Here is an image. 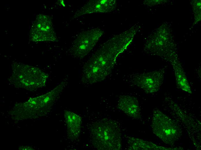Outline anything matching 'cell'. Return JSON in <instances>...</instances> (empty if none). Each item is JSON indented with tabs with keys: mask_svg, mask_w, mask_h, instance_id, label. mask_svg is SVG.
<instances>
[{
	"mask_svg": "<svg viewBox=\"0 0 201 150\" xmlns=\"http://www.w3.org/2000/svg\"><path fill=\"white\" fill-rule=\"evenodd\" d=\"M136 29L134 25L102 44L84 64L82 83L92 84L105 80L111 73L119 55L131 42Z\"/></svg>",
	"mask_w": 201,
	"mask_h": 150,
	"instance_id": "obj_1",
	"label": "cell"
},
{
	"mask_svg": "<svg viewBox=\"0 0 201 150\" xmlns=\"http://www.w3.org/2000/svg\"><path fill=\"white\" fill-rule=\"evenodd\" d=\"M66 85L65 82H62L44 95L15 105L12 111L13 117L15 119L21 120L36 118L45 115L50 111Z\"/></svg>",
	"mask_w": 201,
	"mask_h": 150,
	"instance_id": "obj_2",
	"label": "cell"
},
{
	"mask_svg": "<svg viewBox=\"0 0 201 150\" xmlns=\"http://www.w3.org/2000/svg\"><path fill=\"white\" fill-rule=\"evenodd\" d=\"M90 136L94 146L98 150H120L122 147L120 125L113 119L104 118L92 125Z\"/></svg>",
	"mask_w": 201,
	"mask_h": 150,
	"instance_id": "obj_3",
	"label": "cell"
},
{
	"mask_svg": "<svg viewBox=\"0 0 201 150\" xmlns=\"http://www.w3.org/2000/svg\"><path fill=\"white\" fill-rule=\"evenodd\" d=\"M12 66L8 80L16 88L32 91L46 85L48 75L39 68L18 62H13Z\"/></svg>",
	"mask_w": 201,
	"mask_h": 150,
	"instance_id": "obj_4",
	"label": "cell"
},
{
	"mask_svg": "<svg viewBox=\"0 0 201 150\" xmlns=\"http://www.w3.org/2000/svg\"><path fill=\"white\" fill-rule=\"evenodd\" d=\"M151 127L154 134L166 144L173 145L182 135L180 126L159 109L153 112Z\"/></svg>",
	"mask_w": 201,
	"mask_h": 150,
	"instance_id": "obj_5",
	"label": "cell"
},
{
	"mask_svg": "<svg viewBox=\"0 0 201 150\" xmlns=\"http://www.w3.org/2000/svg\"><path fill=\"white\" fill-rule=\"evenodd\" d=\"M103 33L104 31L98 28L80 32L69 49L70 56L76 59L83 58L93 49Z\"/></svg>",
	"mask_w": 201,
	"mask_h": 150,
	"instance_id": "obj_6",
	"label": "cell"
},
{
	"mask_svg": "<svg viewBox=\"0 0 201 150\" xmlns=\"http://www.w3.org/2000/svg\"><path fill=\"white\" fill-rule=\"evenodd\" d=\"M29 38L33 41H58L50 17L39 14L32 22L29 32Z\"/></svg>",
	"mask_w": 201,
	"mask_h": 150,
	"instance_id": "obj_7",
	"label": "cell"
},
{
	"mask_svg": "<svg viewBox=\"0 0 201 150\" xmlns=\"http://www.w3.org/2000/svg\"><path fill=\"white\" fill-rule=\"evenodd\" d=\"M163 73L162 71L130 74L129 80L132 84L147 93H153L158 91L163 82Z\"/></svg>",
	"mask_w": 201,
	"mask_h": 150,
	"instance_id": "obj_8",
	"label": "cell"
},
{
	"mask_svg": "<svg viewBox=\"0 0 201 150\" xmlns=\"http://www.w3.org/2000/svg\"><path fill=\"white\" fill-rule=\"evenodd\" d=\"M116 5L115 0H90L76 12L73 18L89 14L110 12L116 8Z\"/></svg>",
	"mask_w": 201,
	"mask_h": 150,
	"instance_id": "obj_9",
	"label": "cell"
},
{
	"mask_svg": "<svg viewBox=\"0 0 201 150\" xmlns=\"http://www.w3.org/2000/svg\"><path fill=\"white\" fill-rule=\"evenodd\" d=\"M118 108L127 116L135 119L141 117L140 108L137 98L128 95H121L119 97Z\"/></svg>",
	"mask_w": 201,
	"mask_h": 150,
	"instance_id": "obj_10",
	"label": "cell"
},
{
	"mask_svg": "<svg viewBox=\"0 0 201 150\" xmlns=\"http://www.w3.org/2000/svg\"><path fill=\"white\" fill-rule=\"evenodd\" d=\"M64 117L67 130L68 136L72 140L76 139L79 136L81 124V117L71 112L65 110Z\"/></svg>",
	"mask_w": 201,
	"mask_h": 150,
	"instance_id": "obj_11",
	"label": "cell"
},
{
	"mask_svg": "<svg viewBox=\"0 0 201 150\" xmlns=\"http://www.w3.org/2000/svg\"><path fill=\"white\" fill-rule=\"evenodd\" d=\"M127 142L128 149L137 150H170L172 148L157 145L152 142L132 137H127Z\"/></svg>",
	"mask_w": 201,
	"mask_h": 150,
	"instance_id": "obj_12",
	"label": "cell"
},
{
	"mask_svg": "<svg viewBox=\"0 0 201 150\" xmlns=\"http://www.w3.org/2000/svg\"><path fill=\"white\" fill-rule=\"evenodd\" d=\"M174 69L176 82L179 87L185 91L191 93L189 83L182 68L179 65H176Z\"/></svg>",
	"mask_w": 201,
	"mask_h": 150,
	"instance_id": "obj_13",
	"label": "cell"
}]
</instances>
